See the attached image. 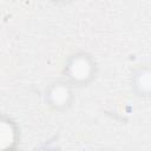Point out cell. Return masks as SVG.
Listing matches in <instances>:
<instances>
[{
  "instance_id": "cell-2",
  "label": "cell",
  "mask_w": 151,
  "mask_h": 151,
  "mask_svg": "<svg viewBox=\"0 0 151 151\" xmlns=\"http://www.w3.org/2000/svg\"><path fill=\"white\" fill-rule=\"evenodd\" d=\"M48 96H50L51 103L54 106H64L68 103V99L71 97V91L66 85L57 84L52 87Z\"/></svg>"
},
{
  "instance_id": "cell-3",
  "label": "cell",
  "mask_w": 151,
  "mask_h": 151,
  "mask_svg": "<svg viewBox=\"0 0 151 151\" xmlns=\"http://www.w3.org/2000/svg\"><path fill=\"white\" fill-rule=\"evenodd\" d=\"M137 87L140 90V92L147 93L150 91V72L149 70H142L137 76Z\"/></svg>"
},
{
  "instance_id": "cell-1",
  "label": "cell",
  "mask_w": 151,
  "mask_h": 151,
  "mask_svg": "<svg viewBox=\"0 0 151 151\" xmlns=\"http://www.w3.org/2000/svg\"><path fill=\"white\" fill-rule=\"evenodd\" d=\"M92 65L87 57L85 55H77L74 57L70 65H68V73L70 77L76 81H84L91 77Z\"/></svg>"
}]
</instances>
